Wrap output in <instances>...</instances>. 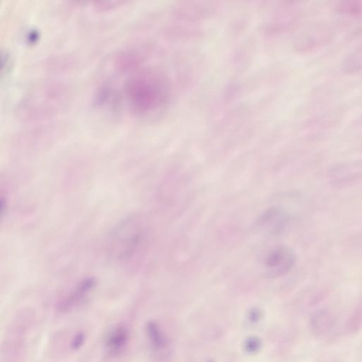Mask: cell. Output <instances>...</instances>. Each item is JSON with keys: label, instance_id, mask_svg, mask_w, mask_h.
Here are the masks:
<instances>
[{"label": "cell", "instance_id": "1", "mask_svg": "<svg viewBox=\"0 0 362 362\" xmlns=\"http://www.w3.org/2000/svg\"><path fill=\"white\" fill-rule=\"evenodd\" d=\"M122 90L127 110L132 115L142 116L159 108L165 99L166 84L157 71L131 70Z\"/></svg>", "mask_w": 362, "mask_h": 362}, {"label": "cell", "instance_id": "2", "mask_svg": "<svg viewBox=\"0 0 362 362\" xmlns=\"http://www.w3.org/2000/svg\"><path fill=\"white\" fill-rule=\"evenodd\" d=\"M296 262V254L290 247L277 245L265 256L263 268L268 276L277 277L290 273Z\"/></svg>", "mask_w": 362, "mask_h": 362}, {"label": "cell", "instance_id": "3", "mask_svg": "<svg viewBox=\"0 0 362 362\" xmlns=\"http://www.w3.org/2000/svg\"><path fill=\"white\" fill-rule=\"evenodd\" d=\"M96 285V281L94 278H85L59 301L57 306V310L61 313H65L78 307L88 298Z\"/></svg>", "mask_w": 362, "mask_h": 362}, {"label": "cell", "instance_id": "4", "mask_svg": "<svg viewBox=\"0 0 362 362\" xmlns=\"http://www.w3.org/2000/svg\"><path fill=\"white\" fill-rule=\"evenodd\" d=\"M290 222L289 214L279 207H273L265 211L258 220V226L270 234H279L284 231Z\"/></svg>", "mask_w": 362, "mask_h": 362}, {"label": "cell", "instance_id": "5", "mask_svg": "<svg viewBox=\"0 0 362 362\" xmlns=\"http://www.w3.org/2000/svg\"><path fill=\"white\" fill-rule=\"evenodd\" d=\"M130 339V332L125 325L114 326L108 331L104 339V346L111 356H118L124 352Z\"/></svg>", "mask_w": 362, "mask_h": 362}, {"label": "cell", "instance_id": "6", "mask_svg": "<svg viewBox=\"0 0 362 362\" xmlns=\"http://www.w3.org/2000/svg\"><path fill=\"white\" fill-rule=\"evenodd\" d=\"M336 317L329 309L317 310L310 316L309 328L315 338H323L330 333L335 327Z\"/></svg>", "mask_w": 362, "mask_h": 362}, {"label": "cell", "instance_id": "7", "mask_svg": "<svg viewBox=\"0 0 362 362\" xmlns=\"http://www.w3.org/2000/svg\"><path fill=\"white\" fill-rule=\"evenodd\" d=\"M145 332L150 345L156 350L164 349L168 344L166 335L158 323L150 321L146 323Z\"/></svg>", "mask_w": 362, "mask_h": 362}, {"label": "cell", "instance_id": "8", "mask_svg": "<svg viewBox=\"0 0 362 362\" xmlns=\"http://www.w3.org/2000/svg\"><path fill=\"white\" fill-rule=\"evenodd\" d=\"M362 328V300L354 309L346 323L348 333H356Z\"/></svg>", "mask_w": 362, "mask_h": 362}, {"label": "cell", "instance_id": "9", "mask_svg": "<svg viewBox=\"0 0 362 362\" xmlns=\"http://www.w3.org/2000/svg\"><path fill=\"white\" fill-rule=\"evenodd\" d=\"M337 9L339 12L348 15H360L362 14V1H343L339 3Z\"/></svg>", "mask_w": 362, "mask_h": 362}, {"label": "cell", "instance_id": "10", "mask_svg": "<svg viewBox=\"0 0 362 362\" xmlns=\"http://www.w3.org/2000/svg\"><path fill=\"white\" fill-rule=\"evenodd\" d=\"M262 346V342L260 338L256 336L248 337L245 339L243 343V348L246 353L255 354L260 350Z\"/></svg>", "mask_w": 362, "mask_h": 362}, {"label": "cell", "instance_id": "11", "mask_svg": "<svg viewBox=\"0 0 362 362\" xmlns=\"http://www.w3.org/2000/svg\"><path fill=\"white\" fill-rule=\"evenodd\" d=\"M86 340V335L85 332L83 331H79L71 338L70 344H69L70 349L72 351L79 350L85 344Z\"/></svg>", "mask_w": 362, "mask_h": 362}, {"label": "cell", "instance_id": "12", "mask_svg": "<svg viewBox=\"0 0 362 362\" xmlns=\"http://www.w3.org/2000/svg\"><path fill=\"white\" fill-rule=\"evenodd\" d=\"M125 1H95V8L99 10H110V9H114L115 7H118L119 6L125 4Z\"/></svg>", "mask_w": 362, "mask_h": 362}, {"label": "cell", "instance_id": "13", "mask_svg": "<svg viewBox=\"0 0 362 362\" xmlns=\"http://www.w3.org/2000/svg\"><path fill=\"white\" fill-rule=\"evenodd\" d=\"M262 317V312L258 308H253L249 313H248V319L251 323H256L259 322Z\"/></svg>", "mask_w": 362, "mask_h": 362}, {"label": "cell", "instance_id": "14", "mask_svg": "<svg viewBox=\"0 0 362 362\" xmlns=\"http://www.w3.org/2000/svg\"><path fill=\"white\" fill-rule=\"evenodd\" d=\"M361 52L362 53V51H361ZM352 57H353V58H361L362 57H362H357V56H352ZM361 68H362V61L361 62V63H360V65H359L358 69H361Z\"/></svg>", "mask_w": 362, "mask_h": 362}]
</instances>
